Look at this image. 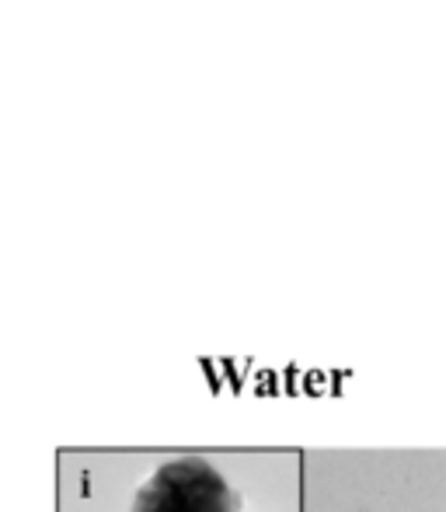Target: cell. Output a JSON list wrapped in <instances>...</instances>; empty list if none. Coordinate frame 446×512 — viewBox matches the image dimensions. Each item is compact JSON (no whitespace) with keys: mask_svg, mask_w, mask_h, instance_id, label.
<instances>
[{"mask_svg":"<svg viewBox=\"0 0 446 512\" xmlns=\"http://www.w3.org/2000/svg\"><path fill=\"white\" fill-rule=\"evenodd\" d=\"M241 499L217 467L203 457L161 464L140 485L129 512H237Z\"/></svg>","mask_w":446,"mask_h":512,"instance_id":"1","label":"cell"}]
</instances>
